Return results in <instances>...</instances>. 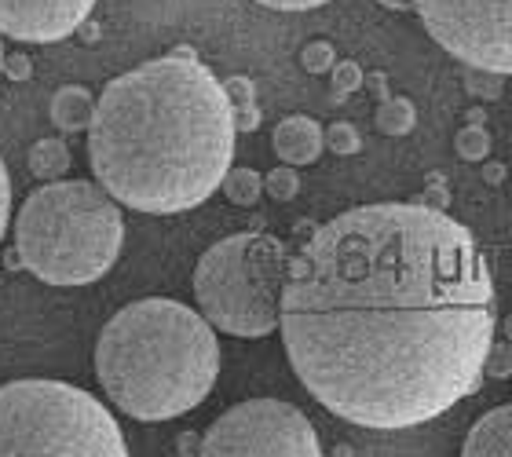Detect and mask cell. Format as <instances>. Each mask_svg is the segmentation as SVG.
Segmentation results:
<instances>
[{
	"label": "cell",
	"instance_id": "cell-1",
	"mask_svg": "<svg viewBox=\"0 0 512 457\" xmlns=\"http://www.w3.org/2000/svg\"><path fill=\"white\" fill-rule=\"evenodd\" d=\"M278 333L311 399L359 428L399 432L480 392L494 278L443 209L359 205L289 256Z\"/></svg>",
	"mask_w": 512,
	"mask_h": 457
},
{
	"label": "cell",
	"instance_id": "cell-2",
	"mask_svg": "<svg viewBox=\"0 0 512 457\" xmlns=\"http://www.w3.org/2000/svg\"><path fill=\"white\" fill-rule=\"evenodd\" d=\"M235 136L224 81L191 52H172L103 88L88 121V161L118 205L172 216L220 191Z\"/></svg>",
	"mask_w": 512,
	"mask_h": 457
},
{
	"label": "cell",
	"instance_id": "cell-3",
	"mask_svg": "<svg viewBox=\"0 0 512 457\" xmlns=\"http://www.w3.org/2000/svg\"><path fill=\"white\" fill-rule=\"evenodd\" d=\"M96 377L121 414L172 421L202 406L216 388L220 341L202 311L180 300H136L99 333Z\"/></svg>",
	"mask_w": 512,
	"mask_h": 457
},
{
	"label": "cell",
	"instance_id": "cell-4",
	"mask_svg": "<svg viewBox=\"0 0 512 457\" xmlns=\"http://www.w3.org/2000/svg\"><path fill=\"white\" fill-rule=\"evenodd\" d=\"M125 245L121 205L99 183L52 180L15 216V256L48 286H92Z\"/></svg>",
	"mask_w": 512,
	"mask_h": 457
},
{
	"label": "cell",
	"instance_id": "cell-5",
	"mask_svg": "<svg viewBox=\"0 0 512 457\" xmlns=\"http://www.w3.org/2000/svg\"><path fill=\"white\" fill-rule=\"evenodd\" d=\"M0 457H128V447L96 395L26 377L0 384Z\"/></svg>",
	"mask_w": 512,
	"mask_h": 457
},
{
	"label": "cell",
	"instance_id": "cell-6",
	"mask_svg": "<svg viewBox=\"0 0 512 457\" xmlns=\"http://www.w3.org/2000/svg\"><path fill=\"white\" fill-rule=\"evenodd\" d=\"M289 249L271 234L242 231L220 238L194 264V300L202 319L231 337H267L278 330Z\"/></svg>",
	"mask_w": 512,
	"mask_h": 457
},
{
	"label": "cell",
	"instance_id": "cell-7",
	"mask_svg": "<svg viewBox=\"0 0 512 457\" xmlns=\"http://www.w3.org/2000/svg\"><path fill=\"white\" fill-rule=\"evenodd\" d=\"M428 37L469 70L512 77V0H414Z\"/></svg>",
	"mask_w": 512,
	"mask_h": 457
},
{
	"label": "cell",
	"instance_id": "cell-8",
	"mask_svg": "<svg viewBox=\"0 0 512 457\" xmlns=\"http://www.w3.org/2000/svg\"><path fill=\"white\" fill-rule=\"evenodd\" d=\"M198 457H322L304 410L282 399H246L216 417Z\"/></svg>",
	"mask_w": 512,
	"mask_h": 457
},
{
	"label": "cell",
	"instance_id": "cell-9",
	"mask_svg": "<svg viewBox=\"0 0 512 457\" xmlns=\"http://www.w3.org/2000/svg\"><path fill=\"white\" fill-rule=\"evenodd\" d=\"M96 0H0V37L52 44L85 26Z\"/></svg>",
	"mask_w": 512,
	"mask_h": 457
},
{
	"label": "cell",
	"instance_id": "cell-10",
	"mask_svg": "<svg viewBox=\"0 0 512 457\" xmlns=\"http://www.w3.org/2000/svg\"><path fill=\"white\" fill-rule=\"evenodd\" d=\"M271 143H275V154L282 158V165H293V169H300V165H311V161H319L322 154V128L315 117L308 114H289L282 117L275 125V136H271Z\"/></svg>",
	"mask_w": 512,
	"mask_h": 457
},
{
	"label": "cell",
	"instance_id": "cell-11",
	"mask_svg": "<svg viewBox=\"0 0 512 457\" xmlns=\"http://www.w3.org/2000/svg\"><path fill=\"white\" fill-rule=\"evenodd\" d=\"M461 457H512V403L487 410L469 428Z\"/></svg>",
	"mask_w": 512,
	"mask_h": 457
},
{
	"label": "cell",
	"instance_id": "cell-12",
	"mask_svg": "<svg viewBox=\"0 0 512 457\" xmlns=\"http://www.w3.org/2000/svg\"><path fill=\"white\" fill-rule=\"evenodd\" d=\"M92 114H96V99H92L88 88L63 85L52 96V121L63 128V132H85Z\"/></svg>",
	"mask_w": 512,
	"mask_h": 457
},
{
	"label": "cell",
	"instance_id": "cell-13",
	"mask_svg": "<svg viewBox=\"0 0 512 457\" xmlns=\"http://www.w3.org/2000/svg\"><path fill=\"white\" fill-rule=\"evenodd\" d=\"M70 161L74 158H70V147H66L63 139H37V143L30 147L26 165H30V172L37 176V180L52 183L70 172Z\"/></svg>",
	"mask_w": 512,
	"mask_h": 457
},
{
	"label": "cell",
	"instance_id": "cell-14",
	"mask_svg": "<svg viewBox=\"0 0 512 457\" xmlns=\"http://www.w3.org/2000/svg\"><path fill=\"white\" fill-rule=\"evenodd\" d=\"M227 103H231V114H235L238 132H256L260 128V107H256V88L249 77H227L224 81Z\"/></svg>",
	"mask_w": 512,
	"mask_h": 457
},
{
	"label": "cell",
	"instance_id": "cell-15",
	"mask_svg": "<svg viewBox=\"0 0 512 457\" xmlns=\"http://www.w3.org/2000/svg\"><path fill=\"white\" fill-rule=\"evenodd\" d=\"M377 132H384V136H410L417 125V107L410 103L406 96H388L381 99V107H377Z\"/></svg>",
	"mask_w": 512,
	"mask_h": 457
},
{
	"label": "cell",
	"instance_id": "cell-16",
	"mask_svg": "<svg viewBox=\"0 0 512 457\" xmlns=\"http://www.w3.org/2000/svg\"><path fill=\"white\" fill-rule=\"evenodd\" d=\"M220 191L227 194V202H231V205L253 209V205L260 202V194H264V176H260L256 169L238 165V169H227L224 183H220Z\"/></svg>",
	"mask_w": 512,
	"mask_h": 457
},
{
	"label": "cell",
	"instance_id": "cell-17",
	"mask_svg": "<svg viewBox=\"0 0 512 457\" xmlns=\"http://www.w3.org/2000/svg\"><path fill=\"white\" fill-rule=\"evenodd\" d=\"M454 150H458L461 161H487V154H491V136H487V128L465 125L458 136H454Z\"/></svg>",
	"mask_w": 512,
	"mask_h": 457
},
{
	"label": "cell",
	"instance_id": "cell-18",
	"mask_svg": "<svg viewBox=\"0 0 512 457\" xmlns=\"http://www.w3.org/2000/svg\"><path fill=\"white\" fill-rule=\"evenodd\" d=\"M264 194H271L275 202H293L300 194V176L293 165H278L264 176Z\"/></svg>",
	"mask_w": 512,
	"mask_h": 457
},
{
	"label": "cell",
	"instance_id": "cell-19",
	"mask_svg": "<svg viewBox=\"0 0 512 457\" xmlns=\"http://www.w3.org/2000/svg\"><path fill=\"white\" fill-rule=\"evenodd\" d=\"M322 143H326L333 154H341V158L363 150V136H359V128L348 125V121H333V125L322 132Z\"/></svg>",
	"mask_w": 512,
	"mask_h": 457
},
{
	"label": "cell",
	"instance_id": "cell-20",
	"mask_svg": "<svg viewBox=\"0 0 512 457\" xmlns=\"http://www.w3.org/2000/svg\"><path fill=\"white\" fill-rule=\"evenodd\" d=\"M333 63H337V52H333L330 41H311V44H304V52H300V66H304L308 74H330Z\"/></svg>",
	"mask_w": 512,
	"mask_h": 457
},
{
	"label": "cell",
	"instance_id": "cell-21",
	"mask_svg": "<svg viewBox=\"0 0 512 457\" xmlns=\"http://www.w3.org/2000/svg\"><path fill=\"white\" fill-rule=\"evenodd\" d=\"M363 66L352 63V59H337L330 70V81L337 88V96H348V92H359L363 88Z\"/></svg>",
	"mask_w": 512,
	"mask_h": 457
},
{
	"label": "cell",
	"instance_id": "cell-22",
	"mask_svg": "<svg viewBox=\"0 0 512 457\" xmlns=\"http://www.w3.org/2000/svg\"><path fill=\"white\" fill-rule=\"evenodd\" d=\"M483 377H494V381L512 377V341L491 344L487 359H483Z\"/></svg>",
	"mask_w": 512,
	"mask_h": 457
},
{
	"label": "cell",
	"instance_id": "cell-23",
	"mask_svg": "<svg viewBox=\"0 0 512 457\" xmlns=\"http://www.w3.org/2000/svg\"><path fill=\"white\" fill-rule=\"evenodd\" d=\"M465 85H469L472 96L498 99V92H502V77H498V74H483V70H465Z\"/></svg>",
	"mask_w": 512,
	"mask_h": 457
},
{
	"label": "cell",
	"instance_id": "cell-24",
	"mask_svg": "<svg viewBox=\"0 0 512 457\" xmlns=\"http://www.w3.org/2000/svg\"><path fill=\"white\" fill-rule=\"evenodd\" d=\"M421 205H432V209H443V205H450V191L447 183H443V172H428V191L417 198Z\"/></svg>",
	"mask_w": 512,
	"mask_h": 457
},
{
	"label": "cell",
	"instance_id": "cell-25",
	"mask_svg": "<svg viewBox=\"0 0 512 457\" xmlns=\"http://www.w3.org/2000/svg\"><path fill=\"white\" fill-rule=\"evenodd\" d=\"M8 220H11V176L4 158H0V238L8 231Z\"/></svg>",
	"mask_w": 512,
	"mask_h": 457
},
{
	"label": "cell",
	"instance_id": "cell-26",
	"mask_svg": "<svg viewBox=\"0 0 512 457\" xmlns=\"http://www.w3.org/2000/svg\"><path fill=\"white\" fill-rule=\"evenodd\" d=\"M260 8H271V11H311V8H322V4H330V0H256Z\"/></svg>",
	"mask_w": 512,
	"mask_h": 457
},
{
	"label": "cell",
	"instance_id": "cell-27",
	"mask_svg": "<svg viewBox=\"0 0 512 457\" xmlns=\"http://www.w3.org/2000/svg\"><path fill=\"white\" fill-rule=\"evenodd\" d=\"M0 74H8V77H15V81H22V77H30L33 74V66H30V59H22V55H4V66H0Z\"/></svg>",
	"mask_w": 512,
	"mask_h": 457
},
{
	"label": "cell",
	"instance_id": "cell-28",
	"mask_svg": "<svg viewBox=\"0 0 512 457\" xmlns=\"http://www.w3.org/2000/svg\"><path fill=\"white\" fill-rule=\"evenodd\" d=\"M198 454H202V436H198V432H183L176 457H198Z\"/></svg>",
	"mask_w": 512,
	"mask_h": 457
},
{
	"label": "cell",
	"instance_id": "cell-29",
	"mask_svg": "<svg viewBox=\"0 0 512 457\" xmlns=\"http://www.w3.org/2000/svg\"><path fill=\"white\" fill-rule=\"evenodd\" d=\"M505 176H509V172H505L502 161H487V165H483V180L491 183V187H498V183H505Z\"/></svg>",
	"mask_w": 512,
	"mask_h": 457
},
{
	"label": "cell",
	"instance_id": "cell-30",
	"mask_svg": "<svg viewBox=\"0 0 512 457\" xmlns=\"http://www.w3.org/2000/svg\"><path fill=\"white\" fill-rule=\"evenodd\" d=\"M363 85L374 92L377 99H388V77L384 74H370V77H363Z\"/></svg>",
	"mask_w": 512,
	"mask_h": 457
},
{
	"label": "cell",
	"instance_id": "cell-31",
	"mask_svg": "<svg viewBox=\"0 0 512 457\" xmlns=\"http://www.w3.org/2000/svg\"><path fill=\"white\" fill-rule=\"evenodd\" d=\"M377 4H384V8H392V11H410V8H414V0H377Z\"/></svg>",
	"mask_w": 512,
	"mask_h": 457
},
{
	"label": "cell",
	"instance_id": "cell-32",
	"mask_svg": "<svg viewBox=\"0 0 512 457\" xmlns=\"http://www.w3.org/2000/svg\"><path fill=\"white\" fill-rule=\"evenodd\" d=\"M465 117H469V125H483V110H480V107H472Z\"/></svg>",
	"mask_w": 512,
	"mask_h": 457
},
{
	"label": "cell",
	"instance_id": "cell-33",
	"mask_svg": "<svg viewBox=\"0 0 512 457\" xmlns=\"http://www.w3.org/2000/svg\"><path fill=\"white\" fill-rule=\"evenodd\" d=\"M505 341H512V315L505 319Z\"/></svg>",
	"mask_w": 512,
	"mask_h": 457
},
{
	"label": "cell",
	"instance_id": "cell-34",
	"mask_svg": "<svg viewBox=\"0 0 512 457\" xmlns=\"http://www.w3.org/2000/svg\"><path fill=\"white\" fill-rule=\"evenodd\" d=\"M0 66H4V48H0Z\"/></svg>",
	"mask_w": 512,
	"mask_h": 457
}]
</instances>
